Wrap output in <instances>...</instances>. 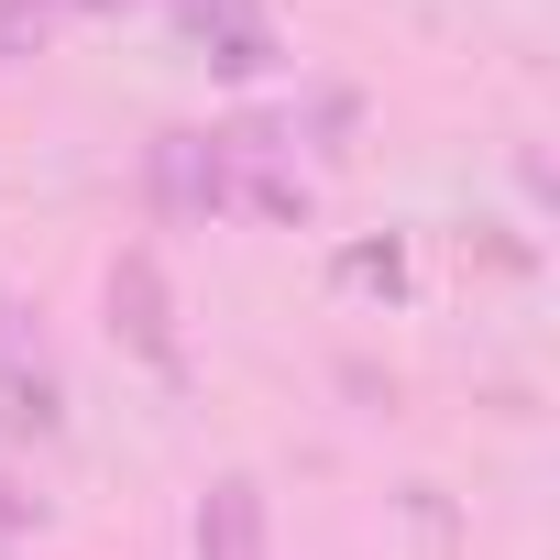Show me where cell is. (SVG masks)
<instances>
[{
  "instance_id": "cell-10",
  "label": "cell",
  "mask_w": 560,
  "mask_h": 560,
  "mask_svg": "<svg viewBox=\"0 0 560 560\" xmlns=\"http://www.w3.org/2000/svg\"><path fill=\"white\" fill-rule=\"evenodd\" d=\"M89 12H100V0H89Z\"/></svg>"
},
{
  "instance_id": "cell-2",
  "label": "cell",
  "mask_w": 560,
  "mask_h": 560,
  "mask_svg": "<svg viewBox=\"0 0 560 560\" xmlns=\"http://www.w3.org/2000/svg\"><path fill=\"white\" fill-rule=\"evenodd\" d=\"M143 198H154L165 220H209V209L231 198V143H220V132H154V143H143Z\"/></svg>"
},
{
  "instance_id": "cell-8",
  "label": "cell",
  "mask_w": 560,
  "mask_h": 560,
  "mask_svg": "<svg viewBox=\"0 0 560 560\" xmlns=\"http://www.w3.org/2000/svg\"><path fill=\"white\" fill-rule=\"evenodd\" d=\"M23 527H34V505L12 494V472H0V560H12V538H23Z\"/></svg>"
},
{
  "instance_id": "cell-7",
  "label": "cell",
  "mask_w": 560,
  "mask_h": 560,
  "mask_svg": "<svg viewBox=\"0 0 560 560\" xmlns=\"http://www.w3.org/2000/svg\"><path fill=\"white\" fill-rule=\"evenodd\" d=\"M242 198H253L264 220H308V187H298V176H275V165H264V176H253Z\"/></svg>"
},
{
  "instance_id": "cell-1",
  "label": "cell",
  "mask_w": 560,
  "mask_h": 560,
  "mask_svg": "<svg viewBox=\"0 0 560 560\" xmlns=\"http://www.w3.org/2000/svg\"><path fill=\"white\" fill-rule=\"evenodd\" d=\"M110 341H121L143 374L187 385V341H176V298H165V264H154V253H121V264H110Z\"/></svg>"
},
{
  "instance_id": "cell-4",
  "label": "cell",
  "mask_w": 560,
  "mask_h": 560,
  "mask_svg": "<svg viewBox=\"0 0 560 560\" xmlns=\"http://www.w3.org/2000/svg\"><path fill=\"white\" fill-rule=\"evenodd\" d=\"M198 560H275V527H264V483L253 472H220L198 494Z\"/></svg>"
},
{
  "instance_id": "cell-3",
  "label": "cell",
  "mask_w": 560,
  "mask_h": 560,
  "mask_svg": "<svg viewBox=\"0 0 560 560\" xmlns=\"http://www.w3.org/2000/svg\"><path fill=\"white\" fill-rule=\"evenodd\" d=\"M176 23H187L198 67H209V78H231V89H242V78H275V56H287L253 0H176Z\"/></svg>"
},
{
  "instance_id": "cell-5",
  "label": "cell",
  "mask_w": 560,
  "mask_h": 560,
  "mask_svg": "<svg viewBox=\"0 0 560 560\" xmlns=\"http://www.w3.org/2000/svg\"><path fill=\"white\" fill-rule=\"evenodd\" d=\"M67 429V396L34 352H0V440H56Z\"/></svg>"
},
{
  "instance_id": "cell-9",
  "label": "cell",
  "mask_w": 560,
  "mask_h": 560,
  "mask_svg": "<svg viewBox=\"0 0 560 560\" xmlns=\"http://www.w3.org/2000/svg\"><path fill=\"white\" fill-rule=\"evenodd\" d=\"M0 352H23V308H12V287H0Z\"/></svg>"
},
{
  "instance_id": "cell-6",
  "label": "cell",
  "mask_w": 560,
  "mask_h": 560,
  "mask_svg": "<svg viewBox=\"0 0 560 560\" xmlns=\"http://www.w3.org/2000/svg\"><path fill=\"white\" fill-rule=\"evenodd\" d=\"M341 287H385V298H396V287H407V253H396V242H385V253H341Z\"/></svg>"
}]
</instances>
